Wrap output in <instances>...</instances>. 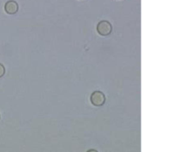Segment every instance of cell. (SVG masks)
I'll return each mask as SVG.
<instances>
[{"label":"cell","instance_id":"5b68a950","mask_svg":"<svg viewBox=\"0 0 171 152\" xmlns=\"http://www.w3.org/2000/svg\"><path fill=\"white\" fill-rule=\"evenodd\" d=\"M0 118H1V116H0Z\"/></svg>","mask_w":171,"mask_h":152},{"label":"cell","instance_id":"6da1fadb","mask_svg":"<svg viewBox=\"0 0 171 152\" xmlns=\"http://www.w3.org/2000/svg\"><path fill=\"white\" fill-rule=\"evenodd\" d=\"M97 31L100 35L108 36L112 33L113 26L111 23L108 21H101L97 25Z\"/></svg>","mask_w":171,"mask_h":152},{"label":"cell","instance_id":"7a4b0ae2","mask_svg":"<svg viewBox=\"0 0 171 152\" xmlns=\"http://www.w3.org/2000/svg\"><path fill=\"white\" fill-rule=\"evenodd\" d=\"M90 101L95 106H102L106 102L105 95L100 91H95L91 94Z\"/></svg>","mask_w":171,"mask_h":152},{"label":"cell","instance_id":"277c9868","mask_svg":"<svg viewBox=\"0 0 171 152\" xmlns=\"http://www.w3.org/2000/svg\"><path fill=\"white\" fill-rule=\"evenodd\" d=\"M5 69L4 66L2 64L0 63V78L3 77V76L5 75Z\"/></svg>","mask_w":171,"mask_h":152},{"label":"cell","instance_id":"3957f363","mask_svg":"<svg viewBox=\"0 0 171 152\" xmlns=\"http://www.w3.org/2000/svg\"><path fill=\"white\" fill-rule=\"evenodd\" d=\"M4 9L5 12L9 15H14L18 12L19 5L16 1L13 0H10L5 3Z\"/></svg>","mask_w":171,"mask_h":152}]
</instances>
